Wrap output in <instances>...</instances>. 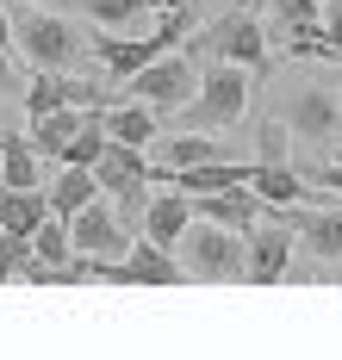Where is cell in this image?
Masks as SVG:
<instances>
[{"mask_svg": "<svg viewBox=\"0 0 342 360\" xmlns=\"http://www.w3.org/2000/svg\"><path fill=\"white\" fill-rule=\"evenodd\" d=\"M193 63H243V69L267 75V25H262V0H243V6H224L205 32L193 37L187 50Z\"/></svg>", "mask_w": 342, "mask_h": 360, "instance_id": "obj_1", "label": "cell"}, {"mask_svg": "<svg viewBox=\"0 0 342 360\" xmlns=\"http://www.w3.org/2000/svg\"><path fill=\"white\" fill-rule=\"evenodd\" d=\"M187 280L199 286H230V280H249V236L243 230H224V224H187V236L175 243Z\"/></svg>", "mask_w": 342, "mask_h": 360, "instance_id": "obj_2", "label": "cell"}, {"mask_svg": "<svg viewBox=\"0 0 342 360\" xmlns=\"http://www.w3.org/2000/svg\"><path fill=\"white\" fill-rule=\"evenodd\" d=\"M249 94H255V69L243 63H205L199 69V94L181 106V124L187 131H224L249 112Z\"/></svg>", "mask_w": 342, "mask_h": 360, "instance_id": "obj_3", "label": "cell"}, {"mask_svg": "<svg viewBox=\"0 0 342 360\" xmlns=\"http://www.w3.org/2000/svg\"><path fill=\"white\" fill-rule=\"evenodd\" d=\"M13 50H19L32 69H75L81 56H87V37H81V25L69 13L32 6V13L13 19Z\"/></svg>", "mask_w": 342, "mask_h": 360, "instance_id": "obj_4", "label": "cell"}, {"mask_svg": "<svg viewBox=\"0 0 342 360\" xmlns=\"http://www.w3.org/2000/svg\"><path fill=\"white\" fill-rule=\"evenodd\" d=\"M199 94V69H193V56H156L150 69H137V75H125V100H144V106L156 112H181Z\"/></svg>", "mask_w": 342, "mask_h": 360, "instance_id": "obj_5", "label": "cell"}, {"mask_svg": "<svg viewBox=\"0 0 342 360\" xmlns=\"http://www.w3.org/2000/svg\"><path fill=\"white\" fill-rule=\"evenodd\" d=\"M100 280L106 286H187V267L175 249H156L150 236H137L118 261H100Z\"/></svg>", "mask_w": 342, "mask_h": 360, "instance_id": "obj_6", "label": "cell"}, {"mask_svg": "<svg viewBox=\"0 0 342 360\" xmlns=\"http://www.w3.org/2000/svg\"><path fill=\"white\" fill-rule=\"evenodd\" d=\"M69 236H75V249H81V255H94V261H118V255L137 243V230L118 217L113 199H87V205L69 217Z\"/></svg>", "mask_w": 342, "mask_h": 360, "instance_id": "obj_7", "label": "cell"}, {"mask_svg": "<svg viewBox=\"0 0 342 360\" xmlns=\"http://www.w3.org/2000/svg\"><path fill=\"white\" fill-rule=\"evenodd\" d=\"M56 106H100V81L69 75V69H32V81H25V118L56 112Z\"/></svg>", "mask_w": 342, "mask_h": 360, "instance_id": "obj_8", "label": "cell"}, {"mask_svg": "<svg viewBox=\"0 0 342 360\" xmlns=\"http://www.w3.org/2000/svg\"><path fill=\"white\" fill-rule=\"evenodd\" d=\"M280 118H286V131L305 137V143H330L336 124H342V94H330V87H299Z\"/></svg>", "mask_w": 342, "mask_h": 360, "instance_id": "obj_9", "label": "cell"}, {"mask_svg": "<svg viewBox=\"0 0 342 360\" xmlns=\"http://www.w3.org/2000/svg\"><path fill=\"white\" fill-rule=\"evenodd\" d=\"M193 193H181L175 180H168V193H150V205H144V224H137V236H150L156 249H175L181 236H187L193 224Z\"/></svg>", "mask_w": 342, "mask_h": 360, "instance_id": "obj_10", "label": "cell"}, {"mask_svg": "<svg viewBox=\"0 0 342 360\" xmlns=\"http://www.w3.org/2000/svg\"><path fill=\"white\" fill-rule=\"evenodd\" d=\"M193 212L212 217V224H224V230H255L267 217V199L255 193V186H224V193H193Z\"/></svg>", "mask_w": 342, "mask_h": 360, "instance_id": "obj_11", "label": "cell"}, {"mask_svg": "<svg viewBox=\"0 0 342 360\" xmlns=\"http://www.w3.org/2000/svg\"><path fill=\"white\" fill-rule=\"evenodd\" d=\"M224 149H218V137L212 131H181V137H162L156 143V180L175 174V168H199V162H218Z\"/></svg>", "mask_w": 342, "mask_h": 360, "instance_id": "obj_12", "label": "cell"}, {"mask_svg": "<svg viewBox=\"0 0 342 360\" xmlns=\"http://www.w3.org/2000/svg\"><path fill=\"white\" fill-rule=\"evenodd\" d=\"M293 236L311 261H342V212H293Z\"/></svg>", "mask_w": 342, "mask_h": 360, "instance_id": "obj_13", "label": "cell"}, {"mask_svg": "<svg viewBox=\"0 0 342 360\" xmlns=\"http://www.w3.org/2000/svg\"><path fill=\"white\" fill-rule=\"evenodd\" d=\"M81 118H87V106H56V112H38L32 118V143H38L44 162H63V149L75 143V131H81Z\"/></svg>", "mask_w": 342, "mask_h": 360, "instance_id": "obj_14", "label": "cell"}, {"mask_svg": "<svg viewBox=\"0 0 342 360\" xmlns=\"http://www.w3.org/2000/svg\"><path fill=\"white\" fill-rule=\"evenodd\" d=\"M44 217H50V193L44 186H0V230L32 236Z\"/></svg>", "mask_w": 342, "mask_h": 360, "instance_id": "obj_15", "label": "cell"}, {"mask_svg": "<svg viewBox=\"0 0 342 360\" xmlns=\"http://www.w3.org/2000/svg\"><path fill=\"white\" fill-rule=\"evenodd\" d=\"M50 212L56 217H75L87 199H100V180H94V168H81V162H63V174H50Z\"/></svg>", "mask_w": 342, "mask_h": 360, "instance_id": "obj_16", "label": "cell"}, {"mask_svg": "<svg viewBox=\"0 0 342 360\" xmlns=\"http://www.w3.org/2000/svg\"><path fill=\"white\" fill-rule=\"evenodd\" d=\"M0 186H50L32 137H0Z\"/></svg>", "mask_w": 342, "mask_h": 360, "instance_id": "obj_17", "label": "cell"}, {"mask_svg": "<svg viewBox=\"0 0 342 360\" xmlns=\"http://www.w3.org/2000/svg\"><path fill=\"white\" fill-rule=\"evenodd\" d=\"M249 186L262 193L267 205H299L305 199V174H293V162H255L249 168Z\"/></svg>", "mask_w": 342, "mask_h": 360, "instance_id": "obj_18", "label": "cell"}, {"mask_svg": "<svg viewBox=\"0 0 342 360\" xmlns=\"http://www.w3.org/2000/svg\"><path fill=\"white\" fill-rule=\"evenodd\" d=\"M75 19H94V25H106V32H118V25H144V13H156L150 0H63Z\"/></svg>", "mask_w": 342, "mask_h": 360, "instance_id": "obj_19", "label": "cell"}, {"mask_svg": "<svg viewBox=\"0 0 342 360\" xmlns=\"http://www.w3.org/2000/svg\"><path fill=\"white\" fill-rule=\"evenodd\" d=\"M106 131H113L118 143H156V106H144V100H125V106L106 112Z\"/></svg>", "mask_w": 342, "mask_h": 360, "instance_id": "obj_20", "label": "cell"}, {"mask_svg": "<svg viewBox=\"0 0 342 360\" xmlns=\"http://www.w3.org/2000/svg\"><path fill=\"white\" fill-rule=\"evenodd\" d=\"M106 143H113V131H106V106H87V118H81V131H75V143L63 149V162H81V168H94Z\"/></svg>", "mask_w": 342, "mask_h": 360, "instance_id": "obj_21", "label": "cell"}, {"mask_svg": "<svg viewBox=\"0 0 342 360\" xmlns=\"http://www.w3.org/2000/svg\"><path fill=\"white\" fill-rule=\"evenodd\" d=\"M25 267H32V236L0 230V286H6V280H25Z\"/></svg>", "mask_w": 342, "mask_h": 360, "instance_id": "obj_22", "label": "cell"}, {"mask_svg": "<svg viewBox=\"0 0 342 360\" xmlns=\"http://www.w3.org/2000/svg\"><path fill=\"white\" fill-rule=\"evenodd\" d=\"M324 37H330V63H342V0H324Z\"/></svg>", "mask_w": 342, "mask_h": 360, "instance_id": "obj_23", "label": "cell"}, {"mask_svg": "<svg viewBox=\"0 0 342 360\" xmlns=\"http://www.w3.org/2000/svg\"><path fill=\"white\" fill-rule=\"evenodd\" d=\"M13 94H25V75L13 69V56H6V44H0V100H13Z\"/></svg>", "mask_w": 342, "mask_h": 360, "instance_id": "obj_24", "label": "cell"}, {"mask_svg": "<svg viewBox=\"0 0 342 360\" xmlns=\"http://www.w3.org/2000/svg\"><path fill=\"white\" fill-rule=\"evenodd\" d=\"M311 180H317V186H330V193H342V162H324Z\"/></svg>", "mask_w": 342, "mask_h": 360, "instance_id": "obj_25", "label": "cell"}, {"mask_svg": "<svg viewBox=\"0 0 342 360\" xmlns=\"http://www.w3.org/2000/svg\"><path fill=\"white\" fill-rule=\"evenodd\" d=\"M0 44L13 50V13H6V0H0Z\"/></svg>", "mask_w": 342, "mask_h": 360, "instance_id": "obj_26", "label": "cell"}, {"mask_svg": "<svg viewBox=\"0 0 342 360\" xmlns=\"http://www.w3.org/2000/svg\"><path fill=\"white\" fill-rule=\"evenodd\" d=\"M150 6H156V13H162V6H187V0H150Z\"/></svg>", "mask_w": 342, "mask_h": 360, "instance_id": "obj_27", "label": "cell"}, {"mask_svg": "<svg viewBox=\"0 0 342 360\" xmlns=\"http://www.w3.org/2000/svg\"><path fill=\"white\" fill-rule=\"evenodd\" d=\"M32 6H50V0H32Z\"/></svg>", "mask_w": 342, "mask_h": 360, "instance_id": "obj_28", "label": "cell"}]
</instances>
